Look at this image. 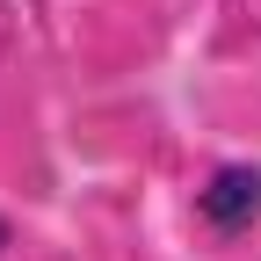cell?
Wrapping results in <instances>:
<instances>
[{
  "label": "cell",
  "instance_id": "7a4b0ae2",
  "mask_svg": "<svg viewBox=\"0 0 261 261\" xmlns=\"http://www.w3.org/2000/svg\"><path fill=\"white\" fill-rule=\"evenodd\" d=\"M0 247H8V218H0Z\"/></svg>",
  "mask_w": 261,
  "mask_h": 261
},
{
  "label": "cell",
  "instance_id": "6da1fadb",
  "mask_svg": "<svg viewBox=\"0 0 261 261\" xmlns=\"http://www.w3.org/2000/svg\"><path fill=\"white\" fill-rule=\"evenodd\" d=\"M196 211H203L211 232H247V225L261 218V167H247V160H225V167L196 189Z\"/></svg>",
  "mask_w": 261,
  "mask_h": 261
}]
</instances>
